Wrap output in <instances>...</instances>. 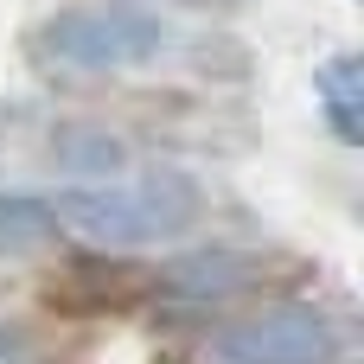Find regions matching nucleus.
<instances>
[{"label":"nucleus","mask_w":364,"mask_h":364,"mask_svg":"<svg viewBox=\"0 0 364 364\" xmlns=\"http://www.w3.org/2000/svg\"><path fill=\"white\" fill-rule=\"evenodd\" d=\"M51 230H70L90 250H147L205 218V192L186 173H134V179H90L45 198Z\"/></svg>","instance_id":"nucleus-1"},{"label":"nucleus","mask_w":364,"mask_h":364,"mask_svg":"<svg viewBox=\"0 0 364 364\" xmlns=\"http://www.w3.org/2000/svg\"><path fill=\"white\" fill-rule=\"evenodd\" d=\"M166 51V26L141 6H109V0H90V6H58L38 32H32V58L51 64V70H134V64H154Z\"/></svg>","instance_id":"nucleus-2"},{"label":"nucleus","mask_w":364,"mask_h":364,"mask_svg":"<svg viewBox=\"0 0 364 364\" xmlns=\"http://www.w3.org/2000/svg\"><path fill=\"white\" fill-rule=\"evenodd\" d=\"M224 364H339L346 339L320 307H262L211 339Z\"/></svg>","instance_id":"nucleus-3"},{"label":"nucleus","mask_w":364,"mask_h":364,"mask_svg":"<svg viewBox=\"0 0 364 364\" xmlns=\"http://www.w3.org/2000/svg\"><path fill=\"white\" fill-rule=\"evenodd\" d=\"M314 96H320V109H326V128H333L346 147H358L364 141V58H352V51L326 58V64L314 70Z\"/></svg>","instance_id":"nucleus-4"},{"label":"nucleus","mask_w":364,"mask_h":364,"mask_svg":"<svg viewBox=\"0 0 364 364\" xmlns=\"http://www.w3.org/2000/svg\"><path fill=\"white\" fill-rule=\"evenodd\" d=\"M51 154H58V166H64L77 186H90V179H109V173L128 160V154H122L109 134H96V128H70V134H64Z\"/></svg>","instance_id":"nucleus-5"},{"label":"nucleus","mask_w":364,"mask_h":364,"mask_svg":"<svg viewBox=\"0 0 364 364\" xmlns=\"http://www.w3.org/2000/svg\"><path fill=\"white\" fill-rule=\"evenodd\" d=\"M45 237H51L45 198H26V192H0V250H38Z\"/></svg>","instance_id":"nucleus-6"},{"label":"nucleus","mask_w":364,"mask_h":364,"mask_svg":"<svg viewBox=\"0 0 364 364\" xmlns=\"http://www.w3.org/2000/svg\"><path fill=\"white\" fill-rule=\"evenodd\" d=\"M186 6H224V0H186Z\"/></svg>","instance_id":"nucleus-7"}]
</instances>
